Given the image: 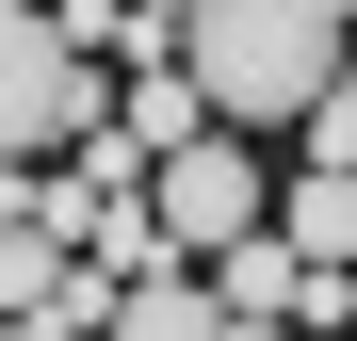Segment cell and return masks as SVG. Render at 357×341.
I'll return each mask as SVG.
<instances>
[{"label":"cell","instance_id":"cell-2","mask_svg":"<svg viewBox=\"0 0 357 341\" xmlns=\"http://www.w3.org/2000/svg\"><path fill=\"white\" fill-rule=\"evenodd\" d=\"M66 146H98V66L33 17V0H0V179H33V162H66Z\"/></svg>","mask_w":357,"mask_h":341},{"label":"cell","instance_id":"cell-5","mask_svg":"<svg viewBox=\"0 0 357 341\" xmlns=\"http://www.w3.org/2000/svg\"><path fill=\"white\" fill-rule=\"evenodd\" d=\"M114 146H130V162H162V146H195V82H178V49H162V66H146L130 98H114Z\"/></svg>","mask_w":357,"mask_h":341},{"label":"cell","instance_id":"cell-4","mask_svg":"<svg viewBox=\"0 0 357 341\" xmlns=\"http://www.w3.org/2000/svg\"><path fill=\"white\" fill-rule=\"evenodd\" d=\"M98 341H227V325H211V293H195L178 260H146V276H114V309H98Z\"/></svg>","mask_w":357,"mask_h":341},{"label":"cell","instance_id":"cell-3","mask_svg":"<svg viewBox=\"0 0 357 341\" xmlns=\"http://www.w3.org/2000/svg\"><path fill=\"white\" fill-rule=\"evenodd\" d=\"M244 227H260V146L195 130V146L146 162V244H162V260H211V244H244Z\"/></svg>","mask_w":357,"mask_h":341},{"label":"cell","instance_id":"cell-1","mask_svg":"<svg viewBox=\"0 0 357 341\" xmlns=\"http://www.w3.org/2000/svg\"><path fill=\"white\" fill-rule=\"evenodd\" d=\"M178 82H195V130L227 146L309 130L341 98V0H178Z\"/></svg>","mask_w":357,"mask_h":341},{"label":"cell","instance_id":"cell-6","mask_svg":"<svg viewBox=\"0 0 357 341\" xmlns=\"http://www.w3.org/2000/svg\"><path fill=\"white\" fill-rule=\"evenodd\" d=\"M0 341H66V325H0Z\"/></svg>","mask_w":357,"mask_h":341}]
</instances>
